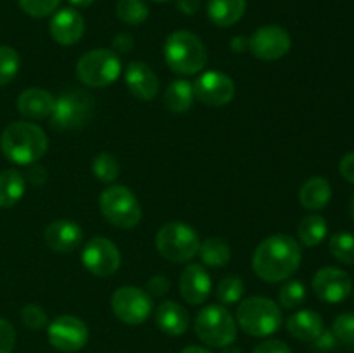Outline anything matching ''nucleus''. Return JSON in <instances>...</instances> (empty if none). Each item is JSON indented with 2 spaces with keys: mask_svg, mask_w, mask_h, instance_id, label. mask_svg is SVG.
Segmentation results:
<instances>
[{
  "mask_svg": "<svg viewBox=\"0 0 354 353\" xmlns=\"http://www.w3.org/2000/svg\"><path fill=\"white\" fill-rule=\"evenodd\" d=\"M299 242L287 234H275L259 242L252 255V270L265 282L287 280L301 265Z\"/></svg>",
  "mask_w": 354,
  "mask_h": 353,
  "instance_id": "nucleus-1",
  "label": "nucleus"
},
{
  "mask_svg": "<svg viewBox=\"0 0 354 353\" xmlns=\"http://www.w3.org/2000/svg\"><path fill=\"white\" fill-rule=\"evenodd\" d=\"M0 149L9 161L16 165H33L44 158L48 138L38 125L31 121H14L0 135Z\"/></svg>",
  "mask_w": 354,
  "mask_h": 353,
  "instance_id": "nucleus-2",
  "label": "nucleus"
},
{
  "mask_svg": "<svg viewBox=\"0 0 354 353\" xmlns=\"http://www.w3.org/2000/svg\"><path fill=\"white\" fill-rule=\"evenodd\" d=\"M166 64L176 75L190 76L197 75L204 69L207 62L206 45L192 31H173L162 47Z\"/></svg>",
  "mask_w": 354,
  "mask_h": 353,
  "instance_id": "nucleus-3",
  "label": "nucleus"
},
{
  "mask_svg": "<svg viewBox=\"0 0 354 353\" xmlns=\"http://www.w3.org/2000/svg\"><path fill=\"white\" fill-rule=\"evenodd\" d=\"M237 324L245 334L265 338L282 327V310L273 300L265 296H251L242 300L237 308Z\"/></svg>",
  "mask_w": 354,
  "mask_h": 353,
  "instance_id": "nucleus-4",
  "label": "nucleus"
},
{
  "mask_svg": "<svg viewBox=\"0 0 354 353\" xmlns=\"http://www.w3.org/2000/svg\"><path fill=\"white\" fill-rule=\"evenodd\" d=\"M93 99L85 90H66L55 99L52 109L50 128L55 132H71L83 128L93 116Z\"/></svg>",
  "mask_w": 354,
  "mask_h": 353,
  "instance_id": "nucleus-5",
  "label": "nucleus"
},
{
  "mask_svg": "<svg viewBox=\"0 0 354 353\" xmlns=\"http://www.w3.org/2000/svg\"><path fill=\"white\" fill-rule=\"evenodd\" d=\"M201 239L196 228L183 221H168L156 235L159 255L171 263L190 262L199 253Z\"/></svg>",
  "mask_w": 354,
  "mask_h": 353,
  "instance_id": "nucleus-6",
  "label": "nucleus"
},
{
  "mask_svg": "<svg viewBox=\"0 0 354 353\" xmlns=\"http://www.w3.org/2000/svg\"><path fill=\"white\" fill-rule=\"evenodd\" d=\"M121 59L109 48H93L85 52L76 62V76L92 89L109 87L120 78Z\"/></svg>",
  "mask_w": 354,
  "mask_h": 353,
  "instance_id": "nucleus-7",
  "label": "nucleus"
},
{
  "mask_svg": "<svg viewBox=\"0 0 354 353\" xmlns=\"http://www.w3.org/2000/svg\"><path fill=\"white\" fill-rule=\"evenodd\" d=\"M196 334L214 348L230 346L237 338V324L223 305H207L196 317Z\"/></svg>",
  "mask_w": 354,
  "mask_h": 353,
  "instance_id": "nucleus-8",
  "label": "nucleus"
},
{
  "mask_svg": "<svg viewBox=\"0 0 354 353\" xmlns=\"http://www.w3.org/2000/svg\"><path fill=\"white\" fill-rule=\"evenodd\" d=\"M99 208L102 217L118 228H133L142 218L137 196L127 185H111L100 194Z\"/></svg>",
  "mask_w": 354,
  "mask_h": 353,
  "instance_id": "nucleus-9",
  "label": "nucleus"
},
{
  "mask_svg": "<svg viewBox=\"0 0 354 353\" xmlns=\"http://www.w3.org/2000/svg\"><path fill=\"white\" fill-rule=\"evenodd\" d=\"M111 308L121 322L138 325L149 318L152 311V298L145 289L137 286H123L111 298Z\"/></svg>",
  "mask_w": 354,
  "mask_h": 353,
  "instance_id": "nucleus-10",
  "label": "nucleus"
},
{
  "mask_svg": "<svg viewBox=\"0 0 354 353\" xmlns=\"http://www.w3.org/2000/svg\"><path fill=\"white\" fill-rule=\"evenodd\" d=\"M47 338L59 352L75 353L88 341V327L75 315H59L47 325Z\"/></svg>",
  "mask_w": 354,
  "mask_h": 353,
  "instance_id": "nucleus-11",
  "label": "nucleus"
},
{
  "mask_svg": "<svg viewBox=\"0 0 354 353\" xmlns=\"http://www.w3.org/2000/svg\"><path fill=\"white\" fill-rule=\"evenodd\" d=\"M290 45L292 40L289 31L277 24L258 28L248 40L251 54L261 61H279L290 51Z\"/></svg>",
  "mask_w": 354,
  "mask_h": 353,
  "instance_id": "nucleus-12",
  "label": "nucleus"
},
{
  "mask_svg": "<svg viewBox=\"0 0 354 353\" xmlns=\"http://www.w3.org/2000/svg\"><path fill=\"white\" fill-rule=\"evenodd\" d=\"M82 263L93 275L109 277L120 269L121 253L107 237H93L83 248Z\"/></svg>",
  "mask_w": 354,
  "mask_h": 353,
  "instance_id": "nucleus-13",
  "label": "nucleus"
},
{
  "mask_svg": "<svg viewBox=\"0 0 354 353\" xmlns=\"http://www.w3.org/2000/svg\"><path fill=\"white\" fill-rule=\"evenodd\" d=\"M192 85L196 99L209 107L227 106L235 96L234 80L221 71H204Z\"/></svg>",
  "mask_w": 354,
  "mask_h": 353,
  "instance_id": "nucleus-14",
  "label": "nucleus"
},
{
  "mask_svg": "<svg viewBox=\"0 0 354 353\" xmlns=\"http://www.w3.org/2000/svg\"><path fill=\"white\" fill-rule=\"evenodd\" d=\"M353 280L344 270L324 266L313 277V291L325 303H342L351 294Z\"/></svg>",
  "mask_w": 354,
  "mask_h": 353,
  "instance_id": "nucleus-15",
  "label": "nucleus"
},
{
  "mask_svg": "<svg viewBox=\"0 0 354 353\" xmlns=\"http://www.w3.org/2000/svg\"><path fill=\"white\" fill-rule=\"evenodd\" d=\"M180 294L183 300L190 305H203L207 301L211 294V277L207 270L199 263H190L183 269L182 275H180Z\"/></svg>",
  "mask_w": 354,
  "mask_h": 353,
  "instance_id": "nucleus-16",
  "label": "nucleus"
},
{
  "mask_svg": "<svg viewBox=\"0 0 354 353\" xmlns=\"http://www.w3.org/2000/svg\"><path fill=\"white\" fill-rule=\"evenodd\" d=\"M52 38L61 45H75L82 40L85 33V21L78 10L66 7L57 10L48 23Z\"/></svg>",
  "mask_w": 354,
  "mask_h": 353,
  "instance_id": "nucleus-17",
  "label": "nucleus"
},
{
  "mask_svg": "<svg viewBox=\"0 0 354 353\" xmlns=\"http://www.w3.org/2000/svg\"><path fill=\"white\" fill-rule=\"evenodd\" d=\"M124 82L131 96L140 100H152L159 93V78L154 69L142 61H131L124 71Z\"/></svg>",
  "mask_w": 354,
  "mask_h": 353,
  "instance_id": "nucleus-18",
  "label": "nucleus"
},
{
  "mask_svg": "<svg viewBox=\"0 0 354 353\" xmlns=\"http://www.w3.org/2000/svg\"><path fill=\"white\" fill-rule=\"evenodd\" d=\"M45 242L50 249L57 253H71L78 249V246L83 241V232L76 221L59 218L45 228Z\"/></svg>",
  "mask_w": 354,
  "mask_h": 353,
  "instance_id": "nucleus-19",
  "label": "nucleus"
},
{
  "mask_svg": "<svg viewBox=\"0 0 354 353\" xmlns=\"http://www.w3.org/2000/svg\"><path fill=\"white\" fill-rule=\"evenodd\" d=\"M55 99L45 89H26L17 97V111L26 120H45L52 114Z\"/></svg>",
  "mask_w": 354,
  "mask_h": 353,
  "instance_id": "nucleus-20",
  "label": "nucleus"
},
{
  "mask_svg": "<svg viewBox=\"0 0 354 353\" xmlns=\"http://www.w3.org/2000/svg\"><path fill=\"white\" fill-rule=\"evenodd\" d=\"M189 322V311L176 301H162L156 310V324L168 336L185 334Z\"/></svg>",
  "mask_w": 354,
  "mask_h": 353,
  "instance_id": "nucleus-21",
  "label": "nucleus"
},
{
  "mask_svg": "<svg viewBox=\"0 0 354 353\" xmlns=\"http://www.w3.org/2000/svg\"><path fill=\"white\" fill-rule=\"evenodd\" d=\"M287 331L299 341H315L324 332V320L313 310H299L287 318Z\"/></svg>",
  "mask_w": 354,
  "mask_h": 353,
  "instance_id": "nucleus-22",
  "label": "nucleus"
},
{
  "mask_svg": "<svg viewBox=\"0 0 354 353\" xmlns=\"http://www.w3.org/2000/svg\"><path fill=\"white\" fill-rule=\"evenodd\" d=\"M332 197L330 182L324 176H311L299 189V201L306 210H324Z\"/></svg>",
  "mask_w": 354,
  "mask_h": 353,
  "instance_id": "nucleus-23",
  "label": "nucleus"
},
{
  "mask_svg": "<svg viewBox=\"0 0 354 353\" xmlns=\"http://www.w3.org/2000/svg\"><path fill=\"white\" fill-rule=\"evenodd\" d=\"M245 7V0H207V17L216 26L227 28L241 21Z\"/></svg>",
  "mask_w": 354,
  "mask_h": 353,
  "instance_id": "nucleus-24",
  "label": "nucleus"
},
{
  "mask_svg": "<svg viewBox=\"0 0 354 353\" xmlns=\"http://www.w3.org/2000/svg\"><path fill=\"white\" fill-rule=\"evenodd\" d=\"M162 100H165L166 109L171 111V113H187V111L192 109L194 100H196L194 85L183 78L173 80V82L166 87Z\"/></svg>",
  "mask_w": 354,
  "mask_h": 353,
  "instance_id": "nucleus-25",
  "label": "nucleus"
},
{
  "mask_svg": "<svg viewBox=\"0 0 354 353\" xmlns=\"http://www.w3.org/2000/svg\"><path fill=\"white\" fill-rule=\"evenodd\" d=\"M197 256H199L204 265L213 266V269H221V266L228 265V262H230L232 249L225 239L209 237L204 242H201Z\"/></svg>",
  "mask_w": 354,
  "mask_h": 353,
  "instance_id": "nucleus-26",
  "label": "nucleus"
},
{
  "mask_svg": "<svg viewBox=\"0 0 354 353\" xmlns=\"http://www.w3.org/2000/svg\"><path fill=\"white\" fill-rule=\"evenodd\" d=\"M26 190L24 176L17 170L0 173V208H10L19 203Z\"/></svg>",
  "mask_w": 354,
  "mask_h": 353,
  "instance_id": "nucleus-27",
  "label": "nucleus"
},
{
  "mask_svg": "<svg viewBox=\"0 0 354 353\" xmlns=\"http://www.w3.org/2000/svg\"><path fill=\"white\" fill-rule=\"evenodd\" d=\"M328 225L324 217L320 215H308L297 225V235L299 241L303 242L306 248H315L320 244L325 237H327Z\"/></svg>",
  "mask_w": 354,
  "mask_h": 353,
  "instance_id": "nucleus-28",
  "label": "nucleus"
},
{
  "mask_svg": "<svg viewBox=\"0 0 354 353\" xmlns=\"http://www.w3.org/2000/svg\"><path fill=\"white\" fill-rule=\"evenodd\" d=\"M116 16L124 24L137 26L149 17V7L144 0H118Z\"/></svg>",
  "mask_w": 354,
  "mask_h": 353,
  "instance_id": "nucleus-29",
  "label": "nucleus"
},
{
  "mask_svg": "<svg viewBox=\"0 0 354 353\" xmlns=\"http://www.w3.org/2000/svg\"><path fill=\"white\" fill-rule=\"evenodd\" d=\"M245 284L239 275H227L220 280L216 287V300L218 303L227 307V305H235L242 301L244 296Z\"/></svg>",
  "mask_w": 354,
  "mask_h": 353,
  "instance_id": "nucleus-30",
  "label": "nucleus"
},
{
  "mask_svg": "<svg viewBox=\"0 0 354 353\" xmlns=\"http://www.w3.org/2000/svg\"><path fill=\"white\" fill-rule=\"evenodd\" d=\"M92 173L104 183H113L120 175V163L109 152H99L92 159Z\"/></svg>",
  "mask_w": 354,
  "mask_h": 353,
  "instance_id": "nucleus-31",
  "label": "nucleus"
},
{
  "mask_svg": "<svg viewBox=\"0 0 354 353\" xmlns=\"http://www.w3.org/2000/svg\"><path fill=\"white\" fill-rule=\"evenodd\" d=\"M332 256L346 265H354V235L349 232H337L328 242Z\"/></svg>",
  "mask_w": 354,
  "mask_h": 353,
  "instance_id": "nucleus-32",
  "label": "nucleus"
},
{
  "mask_svg": "<svg viewBox=\"0 0 354 353\" xmlns=\"http://www.w3.org/2000/svg\"><path fill=\"white\" fill-rule=\"evenodd\" d=\"M19 64V54L12 47L0 45V85H7L16 78Z\"/></svg>",
  "mask_w": 354,
  "mask_h": 353,
  "instance_id": "nucleus-33",
  "label": "nucleus"
},
{
  "mask_svg": "<svg viewBox=\"0 0 354 353\" xmlns=\"http://www.w3.org/2000/svg\"><path fill=\"white\" fill-rule=\"evenodd\" d=\"M279 300L280 305L283 308H289V310L301 307L306 300V287L301 280H289L280 287Z\"/></svg>",
  "mask_w": 354,
  "mask_h": 353,
  "instance_id": "nucleus-34",
  "label": "nucleus"
},
{
  "mask_svg": "<svg viewBox=\"0 0 354 353\" xmlns=\"http://www.w3.org/2000/svg\"><path fill=\"white\" fill-rule=\"evenodd\" d=\"M21 318H23V324L26 325L31 331H40L48 325V317L47 311L40 307V305L28 303L26 307L21 310Z\"/></svg>",
  "mask_w": 354,
  "mask_h": 353,
  "instance_id": "nucleus-35",
  "label": "nucleus"
},
{
  "mask_svg": "<svg viewBox=\"0 0 354 353\" xmlns=\"http://www.w3.org/2000/svg\"><path fill=\"white\" fill-rule=\"evenodd\" d=\"M61 0H19V6L28 16L47 17L59 7Z\"/></svg>",
  "mask_w": 354,
  "mask_h": 353,
  "instance_id": "nucleus-36",
  "label": "nucleus"
},
{
  "mask_svg": "<svg viewBox=\"0 0 354 353\" xmlns=\"http://www.w3.org/2000/svg\"><path fill=\"white\" fill-rule=\"evenodd\" d=\"M332 332L337 339L348 345H354V314H341L334 320Z\"/></svg>",
  "mask_w": 354,
  "mask_h": 353,
  "instance_id": "nucleus-37",
  "label": "nucleus"
},
{
  "mask_svg": "<svg viewBox=\"0 0 354 353\" xmlns=\"http://www.w3.org/2000/svg\"><path fill=\"white\" fill-rule=\"evenodd\" d=\"M16 346V331L6 318H0V353H12Z\"/></svg>",
  "mask_w": 354,
  "mask_h": 353,
  "instance_id": "nucleus-38",
  "label": "nucleus"
},
{
  "mask_svg": "<svg viewBox=\"0 0 354 353\" xmlns=\"http://www.w3.org/2000/svg\"><path fill=\"white\" fill-rule=\"evenodd\" d=\"M169 287H171V284H169L168 277L159 275V273H158V275H154V277H151V279H149L147 293H151L152 296L161 298V296H165V294H168Z\"/></svg>",
  "mask_w": 354,
  "mask_h": 353,
  "instance_id": "nucleus-39",
  "label": "nucleus"
},
{
  "mask_svg": "<svg viewBox=\"0 0 354 353\" xmlns=\"http://www.w3.org/2000/svg\"><path fill=\"white\" fill-rule=\"evenodd\" d=\"M252 353H292V350L280 339H268L254 348Z\"/></svg>",
  "mask_w": 354,
  "mask_h": 353,
  "instance_id": "nucleus-40",
  "label": "nucleus"
},
{
  "mask_svg": "<svg viewBox=\"0 0 354 353\" xmlns=\"http://www.w3.org/2000/svg\"><path fill=\"white\" fill-rule=\"evenodd\" d=\"M135 42H133V37L128 33H120L114 37L113 40V52H116L118 55L120 54H128V52L133 48Z\"/></svg>",
  "mask_w": 354,
  "mask_h": 353,
  "instance_id": "nucleus-41",
  "label": "nucleus"
},
{
  "mask_svg": "<svg viewBox=\"0 0 354 353\" xmlns=\"http://www.w3.org/2000/svg\"><path fill=\"white\" fill-rule=\"evenodd\" d=\"M339 172H341V175L344 176L348 182L354 183V151L346 154L344 158L341 159V163H339Z\"/></svg>",
  "mask_w": 354,
  "mask_h": 353,
  "instance_id": "nucleus-42",
  "label": "nucleus"
},
{
  "mask_svg": "<svg viewBox=\"0 0 354 353\" xmlns=\"http://www.w3.org/2000/svg\"><path fill=\"white\" fill-rule=\"evenodd\" d=\"M175 2L180 12L187 14V16H194L201 9V0H175Z\"/></svg>",
  "mask_w": 354,
  "mask_h": 353,
  "instance_id": "nucleus-43",
  "label": "nucleus"
},
{
  "mask_svg": "<svg viewBox=\"0 0 354 353\" xmlns=\"http://www.w3.org/2000/svg\"><path fill=\"white\" fill-rule=\"evenodd\" d=\"M315 343H317V346H318V348H320V350H330V348H334V346H335V336H334V332L324 331L320 336H318L317 339H315Z\"/></svg>",
  "mask_w": 354,
  "mask_h": 353,
  "instance_id": "nucleus-44",
  "label": "nucleus"
},
{
  "mask_svg": "<svg viewBox=\"0 0 354 353\" xmlns=\"http://www.w3.org/2000/svg\"><path fill=\"white\" fill-rule=\"evenodd\" d=\"M230 47H232V51L237 52V54H241V52H244L245 48H248V40H245L244 37H235L234 40L230 42Z\"/></svg>",
  "mask_w": 354,
  "mask_h": 353,
  "instance_id": "nucleus-45",
  "label": "nucleus"
},
{
  "mask_svg": "<svg viewBox=\"0 0 354 353\" xmlns=\"http://www.w3.org/2000/svg\"><path fill=\"white\" fill-rule=\"evenodd\" d=\"M180 353H211L209 350L203 348V346H187V348H183Z\"/></svg>",
  "mask_w": 354,
  "mask_h": 353,
  "instance_id": "nucleus-46",
  "label": "nucleus"
},
{
  "mask_svg": "<svg viewBox=\"0 0 354 353\" xmlns=\"http://www.w3.org/2000/svg\"><path fill=\"white\" fill-rule=\"evenodd\" d=\"M69 2H71L75 7H88L92 6L93 0H69Z\"/></svg>",
  "mask_w": 354,
  "mask_h": 353,
  "instance_id": "nucleus-47",
  "label": "nucleus"
},
{
  "mask_svg": "<svg viewBox=\"0 0 354 353\" xmlns=\"http://www.w3.org/2000/svg\"><path fill=\"white\" fill-rule=\"evenodd\" d=\"M221 353H242V352L239 348H235V346L230 345V346H225V350Z\"/></svg>",
  "mask_w": 354,
  "mask_h": 353,
  "instance_id": "nucleus-48",
  "label": "nucleus"
},
{
  "mask_svg": "<svg viewBox=\"0 0 354 353\" xmlns=\"http://www.w3.org/2000/svg\"><path fill=\"white\" fill-rule=\"evenodd\" d=\"M351 215H353V218H354V199H353V204H351Z\"/></svg>",
  "mask_w": 354,
  "mask_h": 353,
  "instance_id": "nucleus-49",
  "label": "nucleus"
},
{
  "mask_svg": "<svg viewBox=\"0 0 354 353\" xmlns=\"http://www.w3.org/2000/svg\"><path fill=\"white\" fill-rule=\"evenodd\" d=\"M156 2H162V0H156Z\"/></svg>",
  "mask_w": 354,
  "mask_h": 353,
  "instance_id": "nucleus-50",
  "label": "nucleus"
}]
</instances>
